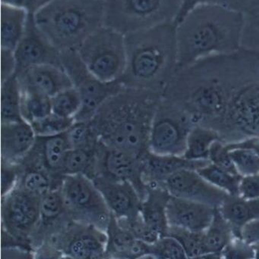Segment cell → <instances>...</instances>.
I'll return each mask as SVG.
<instances>
[{"mask_svg": "<svg viewBox=\"0 0 259 259\" xmlns=\"http://www.w3.org/2000/svg\"><path fill=\"white\" fill-rule=\"evenodd\" d=\"M162 95L123 86L91 120L100 143L141 157L149 151L152 121Z\"/></svg>", "mask_w": 259, "mask_h": 259, "instance_id": "6da1fadb", "label": "cell"}, {"mask_svg": "<svg viewBox=\"0 0 259 259\" xmlns=\"http://www.w3.org/2000/svg\"><path fill=\"white\" fill-rule=\"evenodd\" d=\"M244 28L243 12L214 5L196 6L176 24V73L204 58L240 50Z\"/></svg>", "mask_w": 259, "mask_h": 259, "instance_id": "7a4b0ae2", "label": "cell"}, {"mask_svg": "<svg viewBox=\"0 0 259 259\" xmlns=\"http://www.w3.org/2000/svg\"><path fill=\"white\" fill-rule=\"evenodd\" d=\"M125 39L126 66L120 83L163 96L177 68L174 23L127 33Z\"/></svg>", "mask_w": 259, "mask_h": 259, "instance_id": "3957f363", "label": "cell"}, {"mask_svg": "<svg viewBox=\"0 0 259 259\" xmlns=\"http://www.w3.org/2000/svg\"><path fill=\"white\" fill-rule=\"evenodd\" d=\"M217 132L225 144L259 137V52L241 48L230 55L226 109Z\"/></svg>", "mask_w": 259, "mask_h": 259, "instance_id": "277c9868", "label": "cell"}, {"mask_svg": "<svg viewBox=\"0 0 259 259\" xmlns=\"http://www.w3.org/2000/svg\"><path fill=\"white\" fill-rule=\"evenodd\" d=\"M105 0H49L33 13L38 28L59 51L77 50L104 25Z\"/></svg>", "mask_w": 259, "mask_h": 259, "instance_id": "5b68a950", "label": "cell"}, {"mask_svg": "<svg viewBox=\"0 0 259 259\" xmlns=\"http://www.w3.org/2000/svg\"><path fill=\"white\" fill-rule=\"evenodd\" d=\"M183 0H105L104 25L123 34L174 23Z\"/></svg>", "mask_w": 259, "mask_h": 259, "instance_id": "8992f818", "label": "cell"}, {"mask_svg": "<svg viewBox=\"0 0 259 259\" xmlns=\"http://www.w3.org/2000/svg\"><path fill=\"white\" fill-rule=\"evenodd\" d=\"M78 53L91 74L106 83L120 81L126 66L125 34L102 26L77 49Z\"/></svg>", "mask_w": 259, "mask_h": 259, "instance_id": "52a82bcc", "label": "cell"}, {"mask_svg": "<svg viewBox=\"0 0 259 259\" xmlns=\"http://www.w3.org/2000/svg\"><path fill=\"white\" fill-rule=\"evenodd\" d=\"M2 248L33 251L32 235L41 215V196L17 185L1 197Z\"/></svg>", "mask_w": 259, "mask_h": 259, "instance_id": "ba28073f", "label": "cell"}, {"mask_svg": "<svg viewBox=\"0 0 259 259\" xmlns=\"http://www.w3.org/2000/svg\"><path fill=\"white\" fill-rule=\"evenodd\" d=\"M194 126L183 109L162 97L152 121L149 150L159 155L183 156L189 134Z\"/></svg>", "mask_w": 259, "mask_h": 259, "instance_id": "9c48e42d", "label": "cell"}, {"mask_svg": "<svg viewBox=\"0 0 259 259\" xmlns=\"http://www.w3.org/2000/svg\"><path fill=\"white\" fill-rule=\"evenodd\" d=\"M60 190L71 220L106 231L111 212L92 180L84 175H65Z\"/></svg>", "mask_w": 259, "mask_h": 259, "instance_id": "30bf717a", "label": "cell"}, {"mask_svg": "<svg viewBox=\"0 0 259 259\" xmlns=\"http://www.w3.org/2000/svg\"><path fill=\"white\" fill-rule=\"evenodd\" d=\"M61 64L82 100V108L75 121H91L99 108L123 88L120 81L106 83L91 74L77 50L61 52Z\"/></svg>", "mask_w": 259, "mask_h": 259, "instance_id": "8fae6325", "label": "cell"}, {"mask_svg": "<svg viewBox=\"0 0 259 259\" xmlns=\"http://www.w3.org/2000/svg\"><path fill=\"white\" fill-rule=\"evenodd\" d=\"M47 240L54 243L65 256L106 259L107 235L94 225L71 220Z\"/></svg>", "mask_w": 259, "mask_h": 259, "instance_id": "7c38bea8", "label": "cell"}, {"mask_svg": "<svg viewBox=\"0 0 259 259\" xmlns=\"http://www.w3.org/2000/svg\"><path fill=\"white\" fill-rule=\"evenodd\" d=\"M97 176L130 183L139 193L141 201L145 196L147 186L143 181L141 157L100 143L97 152Z\"/></svg>", "mask_w": 259, "mask_h": 259, "instance_id": "4fadbf2b", "label": "cell"}, {"mask_svg": "<svg viewBox=\"0 0 259 259\" xmlns=\"http://www.w3.org/2000/svg\"><path fill=\"white\" fill-rule=\"evenodd\" d=\"M16 71L20 74L29 68L44 65L61 64V52L56 48L38 28L33 20V13L29 15L25 31L14 50Z\"/></svg>", "mask_w": 259, "mask_h": 259, "instance_id": "5bb4252c", "label": "cell"}, {"mask_svg": "<svg viewBox=\"0 0 259 259\" xmlns=\"http://www.w3.org/2000/svg\"><path fill=\"white\" fill-rule=\"evenodd\" d=\"M170 196L219 208L229 195L214 187L197 170L182 169L172 175L164 184Z\"/></svg>", "mask_w": 259, "mask_h": 259, "instance_id": "9a60e30c", "label": "cell"}, {"mask_svg": "<svg viewBox=\"0 0 259 259\" xmlns=\"http://www.w3.org/2000/svg\"><path fill=\"white\" fill-rule=\"evenodd\" d=\"M92 181L116 219L131 220L140 215L141 198L130 183L101 176Z\"/></svg>", "mask_w": 259, "mask_h": 259, "instance_id": "2e32d148", "label": "cell"}, {"mask_svg": "<svg viewBox=\"0 0 259 259\" xmlns=\"http://www.w3.org/2000/svg\"><path fill=\"white\" fill-rule=\"evenodd\" d=\"M69 149L66 133L52 137H38L33 149L21 163L44 169L56 182L62 184L64 163Z\"/></svg>", "mask_w": 259, "mask_h": 259, "instance_id": "e0dca14e", "label": "cell"}, {"mask_svg": "<svg viewBox=\"0 0 259 259\" xmlns=\"http://www.w3.org/2000/svg\"><path fill=\"white\" fill-rule=\"evenodd\" d=\"M16 76L19 80L21 92L32 93L49 98L72 87L64 68L57 65L33 67Z\"/></svg>", "mask_w": 259, "mask_h": 259, "instance_id": "ac0fdd59", "label": "cell"}, {"mask_svg": "<svg viewBox=\"0 0 259 259\" xmlns=\"http://www.w3.org/2000/svg\"><path fill=\"white\" fill-rule=\"evenodd\" d=\"M216 208L171 196L167 206L169 227H176L194 232H204L211 225Z\"/></svg>", "mask_w": 259, "mask_h": 259, "instance_id": "d6986e66", "label": "cell"}, {"mask_svg": "<svg viewBox=\"0 0 259 259\" xmlns=\"http://www.w3.org/2000/svg\"><path fill=\"white\" fill-rule=\"evenodd\" d=\"M141 162L143 181L145 185L164 187L165 181L178 170H197L208 165L210 161H193L183 156L159 155L149 150L141 155Z\"/></svg>", "mask_w": 259, "mask_h": 259, "instance_id": "ffe728a7", "label": "cell"}, {"mask_svg": "<svg viewBox=\"0 0 259 259\" xmlns=\"http://www.w3.org/2000/svg\"><path fill=\"white\" fill-rule=\"evenodd\" d=\"M0 150L1 160L19 164L34 146L36 135L24 120L1 123Z\"/></svg>", "mask_w": 259, "mask_h": 259, "instance_id": "44dd1931", "label": "cell"}, {"mask_svg": "<svg viewBox=\"0 0 259 259\" xmlns=\"http://www.w3.org/2000/svg\"><path fill=\"white\" fill-rule=\"evenodd\" d=\"M106 233V259H137L150 253L151 245L135 239L129 231L119 225L112 214Z\"/></svg>", "mask_w": 259, "mask_h": 259, "instance_id": "7402d4cb", "label": "cell"}, {"mask_svg": "<svg viewBox=\"0 0 259 259\" xmlns=\"http://www.w3.org/2000/svg\"><path fill=\"white\" fill-rule=\"evenodd\" d=\"M170 197V193L164 187L149 186L141 201L140 214L143 221L162 237L167 236L168 231L167 206Z\"/></svg>", "mask_w": 259, "mask_h": 259, "instance_id": "603a6c76", "label": "cell"}, {"mask_svg": "<svg viewBox=\"0 0 259 259\" xmlns=\"http://www.w3.org/2000/svg\"><path fill=\"white\" fill-rule=\"evenodd\" d=\"M27 11L9 5L0 6V46L14 51L25 31L28 21Z\"/></svg>", "mask_w": 259, "mask_h": 259, "instance_id": "cb8c5ba5", "label": "cell"}, {"mask_svg": "<svg viewBox=\"0 0 259 259\" xmlns=\"http://www.w3.org/2000/svg\"><path fill=\"white\" fill-rule=\"evenodd\" d=\"M218 208L231 224L237 237H241L242 229L246 225L259 220V198L244 199L239 196L229 195Z\"/></svg>", "mask_w": 259, "mask_h": 259, "instance_id": "d4e9b609", "label": "cell"}, {"mask_svg": "<svg viewBox=\"0 0 259 259\" xmlns=\"http://www.w3.org/2000/svg\"><path fill=\"white\" fill-rule=\"evenodd\" d=\"M235 237L231 224L225 219L218 208H216L212 222L203 232L205 254L220 253Z\"/></svg>", "mask_w": 259, "mask_h": 259, "instance_id": "484cf974", "label": "cell"}, {"mask_svg": "<svg viewBox=\"0 0 259 259\" xmlns=\"http://www.w3.org/2000/svg\"><path fill=\"white\" fill-rule=\"evenodd\" d=\"M21 104V86L15 74L1 82V123L23 120Z\"/></svg>", "mask_w": 259, "mask_h": 259, "instance_id": "4316f807", "label": "cell"}, {"mask_svg": "<svg viewBox=\"0 0 259 259\" xmlns=\"http://www.w3.org/2000/svg\"><path fill=\"white\" fill-rule=\"evenodd\" d=\"M21 175L18 186L33 194L42 196L47 192L61 187L44 169L32 164H21Z\"/></svg>", "mask_w": 259, "mask_h": 259, "instance_id": "83f0119b", "label": "cell"}, {"mask_svg": "<svg viewBox=\"0 0 259 259\" xmlns=\"http://www.w3.org/2000/svg\"><path fill=\"white\" fill-rule=\"evenodd\" d=\"M217 140H220V136L214 130L200 125L194 126L187 139L184 158L193 161L208 160L211 146Z\"/></svg>", "mask_w": 259, "mask_h": 259, "instance_id": "f1b7e54d", "label": "cell"}, {"mask_svg": "<svg viewBox=\"0 0 259 259\" xmlns=\"http://www.w3.org/2000/svg\"><path fill=\"white\" fill-rule=\"evenodd\" d=\"M98 148L96 149H70L64 163V176L79 175L94 179L97 174Z\"/></svg>", "mask_w": 259, "mask_h": 259, "instance_id": "f546056e", "label": "cell"}, {"mask_svg": "<svg viewBox=\"0 0 259 259\" xmlns=\"http://www.w3.org/2000/svg\"><path fill=\"white\" fill-rule=\"evenodd\" d=\"M198 173L214 187L226 192L230 196H239L242 176L230 173L211 162L197 170Z\"/></svg>", "mask_w": 259, "mask_h": 259, "instance_id": "4dcf8cb0", "label": "cell"}, {"mask_svg": "<svg viewBox=\"0 0 259 259\" xmlns=\"http://www.w3.org/2000/svg\"><path fill=\"white\" fill-rule=\"evenodd\" d=\"M21 118L29 124L52 113L51 98L32 93L21 92Z\"/></svg>", "mask_w": 259, "mask_h": 259, "instance_id": "1f68e13d", "label": "cell"}, {"mask_svg": "<svg viewBox=\"0 0 259 259\" xmlns=\"http://www.w3.org/2000/svg\"><path fill=\"white\" fill-rule=\"evenodd\" d=\"M70 149H96L100 141L91 121H76L66 132Z\"/></svg>", "mask_w": 259, "mask_h": 259, "instance_id": "d6a6232c", "label": "cell"}, {"mask_svg": "<svg viewBox=\"0 0 259 259\" xmlns=\"http://www.w3.org/2000/svg\"><path fill=\"white\" fill-rule=\"evenodd\" d=\"M82 108V100L76 88H67L51 98L52 113L62 118L76 119Z\"/></svg>", "mask_w": 259, "mask_h": 259, "instance_id": "836d02e7", "label": "cell"}, {"mask_svg": "<svg viewBox=\"0 0 259 259\" xmlns=\"http://www.w3.org/2000/svg\"><path fill=\"white\" fill-rule=\"evenodd\" d=\"M167 236L173 237L179 241L189 259L205 254L203 232H194L176 227H169Z\"/></svg>", "mask_w": 259, "mask_h": 259, "instance_id": "e575fe53", "label": "cell"}, {"mask_svg": "<svg viewBox=\"0 0 259 259\" xmlns=\"http://www.w3.org/2000/svg\"><path fill=\"white\" fill-rule=\"evenodd\" d=\"M245 28L243 46L259 49V0H249L245 12Z\"/></svg>", "mask_w": 259, "mask_h": 259, "instance_id": "d590c367", "label": "cell"}, {"mask_svg": "<svg viewBox=\"0 0 259 259\" xmlns=\"http://www.w3.org/2000/svg\"><path fill=\"white\" fill-rule=\"evenodd\" d=\"M74 122L75 119L62 118L51 113L30 124L36 137H46L65 134Z\"/></svg>", "mask_w": 259, "mask_h": 259, "instance_id": "8d00e7d4", "label": "cell"}, {"mask_svg": "<svg viewBox=\"0 0 259 259\" xmlns=\"http://www.w3.org/2000/svg\"><path fill=\"white\" fill-rule=\"evenodd\" d=\"M231 155L239 175L249 176L259 173V155L244 148L231 149Z\"/></svg>", "mask_w": 259, "mask_h": 259, "instance_id": "74e56055", "label": "cell"}, {"mask_svg": "<svg viewBox=\"0 0 259 259\" xmlns=\"http://www.w3.org/2000/svg\"><path fill=\"white\" fill-rule=\"evenodd\" d=\"M150 253L162 259H189L179 241L170 236L161 237L151 245Z\"/></svg>", "mask_w": 259, "mask_h": 259, "instance_id": "f35d334b", "label": "cell"}, {"mask_svg": "<svg viewBox=\"0 0 259 259\" xmlns=\"http://www.w3.org/2000/svg\"><path fill=\"white\" fill-rule=\"evenodd\" d=\"M249 0H183L179 15L175 21L176 25L190 10L200 5H214L243 12L246 11Z\"/></svg>", "mask_w": 259, "mask_h": 259, "instance_id": "ab89813d", "label": "cell"}, {"mask_svg": "<svg viewBox=\"0 0 259 259\" xmlns=\"http://www.w3.org/2000/svg\"><path fill=\"white\" fill-rule=\"evenodd\" d=\"M223 259H255V246L242 237H235L220 252Z\"/></svg>", "mask_w": 259, "mask_h": 259, "instance_id": "60d3db41", "label": "cell"}, {"mask_svg": "<svg viewBox=\"0 0 259 259\" xmlns=\"http://www.w3.org/2000/svg\"><path fill=\"white\" fill-rule=\"evenodd\" d=\"M208 160L211 164H215L230 173L239 175L231 158V151L227 147L226 144L220 140L213 143L210 149Z\"/></svg>", "mask_w": 259, "mask_h": 259, "instance_id": "b9f144b4", "label": "cell"}, {"mask_svg": "<svg viewBox=\"0 0 259 259\" xmlns=\"http://www.w3.org/2000/svg\"><path fill=\"white\" fill-rule=\"evenodd\" d=\"M21 175V164L1 160V197L16 187Z\"/></svg>", "mask_w": 259, "mask_h": 259, "instance_id": "7bdbcfd3", "label": "cell"}, {"mask_svg": "<svg viewBox=\"0 0 259 259\" xmlns=\"http://www.w3.org/2000/svg\"><path fill=\"white\" fill-rule=\"evenodd\" d=\"M239 196L244 199L259 198V173L242 177L239 188Z\"/></svg>", "mask_w": 259, "mask_h": 259, "instance_id": "ee69618b", "label": "cell"}, {"mask_svg": "<svg viewBox=\"0 0 259 259\" xmlns=\"http://www.w3.org/2000/svg\"><path fill=\"white\" fill-rule=\"evenodd\" d=\"M62 251L50 240L44 242L33 250V259H62Z\"/></svg>", "mask_w": 259, "mask_h": 259, "instance_id": "f6af8a7d", "label": "cell"}, {"mask_svg": "<svg viewBox=\"0 0 259 259\" xmlns=\"http://www.w3.org/2000/svg\"><path fill=\"white\" fill-rule=\"evenodd\" d=\"M15 63L14 51L1 49V82L15 74Z\"/></svg>", "mask_w": 259, "mask_h": 259, "instance_id": "bcb514c9", "label": "cell"}, {"mask_svg": "<svg viewBox=\"0 0 259 259\" xmlns=\"http://www.w3.org/2000/svg\"><path fill=\"white\" fill-rule=\"evenodd\" d=\"M1 259H33V252L20 247L2 248Z\"/></svg>", "mask_w": 259, "mask_h": 259, "instance_id": "7dc6e473", "label": "cell"}, {"mask_svg": "<svg viewBox=\"0 0 259 259\" xmlns=\"http://www.w3.org/2000/svg\"><path fill=\"white\" fill-rule=\"evenodd\" d=\"M241 237L252 244L259 243V220L246 225L242 229Z\"/></svg>", "mask_w": 259, "mask_h": 259, "instance_id": "c3c4849f", "label": "cell"}, {"mask_svg": "<svg viewBox=\"0 0 259 259\" xmlns=\"http://www.w3.org/2000/svg\"><path fill=\"white\" fill-rule=\"evenodd\" d=\"M1 3L24 9L29 13H34L41 6L40 0H1Z\"/></svg>", "mask_w": 259, "mask_h": 259, "instance_id": "681fc988", "label": "cell"}, {"mask_svg": "<svg viewBox=\"0 0 259 259\" xmlns=\"http://www.w3.org/2000/svg\"><path fill=\"white\" fill-rule=\"evenodd\" d=\"M226 146L229 150L237 149V148L251 149L259 155V137H252V138L247 139V140H243L238 143L226 144Z\"/></svg>", "mask_w": 259, "mask_h": 259, "instance_id": "f907efd6", "label": "cell"}, {"mask_svg": "<svg viewBox=\"0 0 259 259\" xmlns=\"http://www.w3.org/2000/svg\"><path fill=\"white\" fill-rule=\"evenodd\" d=\"M190 259H223L220 253H206L196 258Z\"/></svg>", "mask_w": 259, "mask_h": 259, "instance_id": "816d5d0a", "label": "cell"}, {"mask_svg": "<svg viewBox=\"0 0 259 259\" xmlns=\"http://www.w3.org/2000/svg\"><path fill=\"white\" fill-rule=\"evenodd\" d=\"M137 259H162L157 256V255H154V254L149 253L145 254V255H142L140 258Z\"/></svg>", "mask_w": 259, "mask_h": 259, "instance_id": "f5cc1de1", "label": "cell"}, {"mask_svg": "<svg viewBox=\"0 0 259 259\" xmlns=\"http://www.w3.org/2000/svg\"><path fill=\"white\" fill-rule=\"evenodd\" d=\"M255 249V259H259V243L253 244Z\"/></svg>", "mask_w": 259, "mask_h": 259, "instance_id": "db71d44e", "label": "cell"}, {"mask_svg": "<svg viewBox=\"0 0 259 259\" xmlns=\"http://www.w3.org/2000/svg\"><path fill=\"white\" fill-rule=\"evenodd\" d=\"M46 1H47V0H40V2H41V6H42Z\"/></svg>", "mask_w": 259, "mask_h": 259, "instance_id": "11a10c76", "label": "cell"}, {"mask_svg": "<svg viewBox=\"0 0 259 259\" xmlns=\"http://www.w3.org/2000/svg\"><path fill=\"white\" fill-rule=\"evenodd\" d=\"M62 259H73V258H70V257L65 256V255H64V257H63V258H62Z\"/></svg>", "mask_w": 259, "mask_h": 259, "instance_id": "9f6ffc18", "label": "cell"}, {"mask_svg": "<svg viewBox=\"0 0 259 259\" xmlns=\"http://www.w3.org/2000/svg\"><path fill=\"white\" fill-rule=\"evenodd\" d=\"M47 1H49V0H47ZM47 1H46V2H47ZM46 2H45V3H46Z\"/></svg>", "mask_w": 259, "mask_h": 259, "instance_id": "6f0895ef", "label": "cell"}]
</instances>
